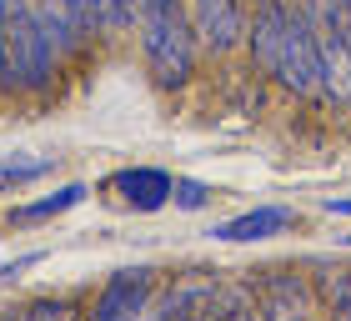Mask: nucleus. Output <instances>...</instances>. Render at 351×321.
Instances as JSON below:
<instances>
[{
	"label": "nucleus",
	"mask_w": 351,
	"mask_h": 321,
	"mask_svg": "<svg viewBox=\"0 0 351 321\" xmlns=\"http://www.w3.org/2000/svg\"><path fill=\"white\" fill-rule=\"evenodd\" d=\"M171 186H176V176L161 171V166H121V171L106 176V191H116V201L125 206V211H136V216L166 211L171 206Z\"/></svg>",
	"instance_id": "6"
},
{
	"label": "nucleus",
	"mask_w": 351,
	"mask_h": 321,
	"mask_svg": "<svg viewBox=\"0 0 351 321\" xmlns=\"http://www.w3.org/2000/svg\"><path fill=\"white\" fill-rule=\"evenodd\" d=\"M311 292H316V307L337 311V316H351V271H337L331 261H311Z\"/></svg>",
	"instance_id": "11"
},
{
	"label": "nucleus",
	"mask_w": 351,
	"mask_h": 321,
	"mask_svg": "<svg viewBox=\"0 0 351 321\" xmlns=\"http://www.w3.org/2000/svg\"><path fill=\"white\" fill-rule=\"evenodd\" d=\"M30 5H36V0H0V25H5V21H15V15H25Z\"/></svg>",
	"instance_id": "16"
},
{
	"label": "nucleus",
	"mask_w": 351,
	"mask_h": 321,
	"mask_svg": "<svg viewBox=\"0 0 351 321\" xmlns=\"http://www.w3.org/2000/svg\"><path fill=\"white\" fill-rule=\"evenodd\" d=\"M221 271H186V276H161L146 316H216Z\"/></svg>",
	"instance_id": "5"
},
{
	"label": "nucleus",
	"mask_w": 351,
	"mask_h": 321,
	"mask_svg": "<svg viewBox=\"0 0 351 321\" xmlns=\"http://www.w3.org/2000/svg\"><path fill=\"white\" fill-rule=\"evenodd\" d=\"M15 75H10V45H5V25H0V101H15Z\"/></svg>",
	"instance_id": "15"
},
{
	"label": "nucleus",
	"mask_w": 351,
	"mask_h": 321,
	"mask_svg": "<svg viewBox=\"0 0 351 321\" xmlns=\"http://www.w3.org/2000/svg\"><path fill=\"white\" fill-rule=\"evenodd\" d=\"M261 292V311L266 316H301L316 307V292H311V276H301L296 266H271V271H251Z\"/></svg>",
	"instance_id": "7"
},
{
	"label": "nucleus",
	"mask_w": 351,
	"mask_h": 321,
	"mask_svg": "<svg viewBox=\"0 0 351 321\" xmlns=\"http://www.w3.org/2000/svg\"><path fill=\"white\" fill-rule=\"evenodd\" d=\"M291 226H296V206H251V211L231 216V221H216L206 236L226 241V246H251V241H271Z\"/></svg>",
	"instance_id": "8"
},
{
	"label": "nucleus",
	"mask_w": 351,
	"mask_h": 321,
	"mask_svg": "<svg viewBox=\"0 0 351 321\" xmlns=\"http://www.w3.org/2000/svg\"><path fill=\"white\" fill-rule=\"evenodd\" d=\"M5 45H10V75H15V91L30 95V101H51L56 95V80L66 71V60H60L56 40L40 30L36 10L15 15L5 21Z\"/></svg>",
	"instance_id": "3"
},
{
	"label": "nucleus",
	"mask_w": 351,
	"mask_h": 321,
	"mask_svg": "<svg viewBox=\"0 0 351 321\" xmlns=\"http://www.w3.org/2000/svg\"><path fill=\"white\" fill-rule=\"evenodd\" d=\"M322 211H331V216H351V196H326Z\"/></svg>",
	"instance_id": "17"
},
{
	"label": "nucleus",
	"mask_w": 351,
	"mask_h": 321,
	"mask_svg": "<svg viewBox=\"0 0 351 321\" xmlns=\"http://www.w3.org/2000/svg\"><path fill=\"white\" fill-rule=\"evenodd\" d=\"M56 166H60V156H25V151L0 156V196H10V191H21V186H36V181H45V176H56Z\"/></svg>",
	"instance_id": "10"
},
{
	"label": "nucleus",
	"mask_w": 351,
	"mask_h": 321,
	"mask_svg": "<svg viewBox=\"0 0 351 321\" xmlns=\"http://www.w3.org/2000/svg\"><path fill=\"white\" fill-rule=\"evenodd\" d=\"M136 36H141V56H146V75H151L156 91L176 95V91H186L191 80H196L201 40H196V25H191L186 0H181V5L141 10Z\"/></svg>",
	"instance_id": "1"
},
{
	"label": "nucleus",
	"mask_w": 351,
	"mask_h": 321,
	"mask_svg": "<svg viewBox=\"0 0 351 321\" xmlns=\"http://www.w3.org/2000/svg\"><path fill=\"white\" fill-rule=\"evenodd\" d=\"M45 261V251H25V256H15V261H5L0 266V286H10V281H21L30 266H40Z\"/></svg>",
	"instance_id": "14"
},
{
	"label": "nucleus",
	"mask_w": 351,
	"mask_h": 321,
	"mask_svg": "<svg viewBox=\"0 0 351 321\" xmlns=\"http://www.w3.org/2000/svg\"><path fill=\"white\" fill-rule=\"evenodd\" d=\"M216 201V191L196 181V176H176V186H171V206L176 211H206V206Z\"/></svg>",
	"instance_id": "12"
},
{
	"label": "nucleus",
	"mask_w": 351,
	"mask_h": 321,
	"mask_svg": "<svg viewBox=\"0 0 351 321\" xmlns=\"http://www.w3.org/2000/svg\"><path fill=\"white\" fill-rule=\"evenodd\" d=\"M341 241H346V246H351V236H341Z\"/></svg>",
	"instance_id": "19"
},
{
	"label": "nucleus",
	"mask_w": 351,
	"mask_h": 321,
	"mask_svg": "<svg viewBox=\"0 0 351 321\" xmlns=\"http://www.w3.org/2000/svg\"><path fill=\"white\" fill-rule=\"evenodd\" d=\"M10 316H30V321L75 316V301H71V296H36V301H21V307H10Z\"/></svg>",
	"instance_id": "13"
},
{
	"label": "nucleus",
	"mask_w": 351,
	"mask_h": 321,
	"mask_svg": "<svg viewBox=\"0 0 351 321\" xmlns=\"http://www.w3.org/2000/svg\"><path fill=\"white\" fill-rule=\"evenodd\" d=\"M251 5H256V0H246V10H251Z\"/></svg>",
	"instance_id": "18"
},
{
	"label": "nucleus",
	"mask_w": 351,
	"mask_h": 321,
	"mask_svg": "<svg viewBox=\"0 0 351 321\" xmlns=\"http://www.w3.org/2000/svg\"><path fill=\"white\" fill-rule=\"evenodd\" d=\"M86 196H90V186H86V181H66V186H56L51 196L15 206V211H10V226H40V221H56V216L75 211V206H81Z\"/></svg>",
	"instance_id": "9"
},
{
	"label": "nucleus",
	"mask_w": 351,
	"mask_h": 321,
	"mask_svg": "<svg viewBox=\"0 0 351 321\" xmlns=\"http://www.w3.org/2000/svg\"><path fill=\"white\" fill-rule=\"evenodd\" d=\"M271 86H281L286 95H322V40H316V15L291 0L281 21V45H276V66H271Z\"/></svg>",
	"instance_id": "2"
},
{
	"label": "nucleus",
	"mask_w": 351,
	"mask_h": 321,
	"mask_svg": "<svg viewBox=\"0 0 351 321\" xmlns=\"http://www.w3.org/2000/svg\"><path fill=\"white\" fill-rule=\"evenodd\" d=\"M161 286V271L156 266H121L110 271L106 286L95 292L90 301V316L95 321H125V316H146L151 311V296Z\"/></svg>",
	"instance_id": "4"
}]
</instances>
